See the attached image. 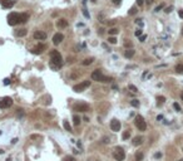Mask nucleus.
Masks as SVG:
<instances>
[{"mask_svg":"<svg viewBox=\"0 0 183 161\" xmlns=\"http://www.w3.org/2000/svg\"><path fill=\"white\" fill-rule=\"evenodd\" d=\"M4 84H10V79H8V78H6V79L4 80Z\"/></svg>","mask_w":183,"mask_h":161,"instance_id":"nucleus-41","label":"nucleus"},{"mask_svg":"<svg viewBox=\"0 0 183 161\" xmlns=\"http://www.w3.org/2000/svg\"><path fill=\"white\" fill-rule=\"evenodd\" d=\"M120 1H122V0H113V3H114V4H119Z\"/></svg>","mask_w":183,"mask_h":161,"instance_id":"nucleus-44","label":"nucleus"},{"mask_svg":"<svg viewBox=\"0 0 183 161\" xmlns=\"http://www.w3.org/2000/svg\"><path fill=\"white\" fill-rule=\"evenodd\" d=\"M163 6H164V4H160V5H158V6H157V8L154 9V11H159L160 9H162V8H163Z\"/></svg>","mask_w":183,"mask_h":161,"instance_id":"nucleus-32","label":"nucleus"},{"mask_svg":"<svg viewBox=\"0 0 183 161\" xmlns=\"http://www.w3.org/2000/svg\"><path fill=\"white\" fill-rule=\"evenodd\" d=\"M34 38L36 39V40H45L47 39V34L44 33V32H35L34 33Z\"/></svg>","mask_w":183,"mask_h":161,"instance_id":"nucleus-12","label":"nucleus"},{"mask_svg":"<svg viewBox=\"0 0 183 161\" xmlns=\"http://www.w3.org/2000/svg\"><path fill=\"white\" fill-rule=\"evenodd\" d=\"M173 107H174L175 109H177V111H181V106L177 103V102H175V103H173Z\"/></svg>","mask_w":183,"mask_h":161,"instance_id":"nucleus-31","label":"nucleus"},{"mask_svg":"<svg viewBox=\"0 0 183 161\" xmlns=\"http://www.w3.org/2000/svg\"><path fill=\"white\" fill-rule=\"evenodd\" d=\"M135 35H137V36H141V35H142V30H141V29H138V30L135 32Z\"/></svg>","mask_w":183,"mask_h":161,"instance_id":"nucleus-35","label":"nucleus"},{"mask_svg":"<svg viewBox=\"0 0 183 161\" xmlns=\"http://www.w3.org/2000/svg\"><path fill=\"white\" fill-rule=\"evenodd\" d=\"M56 27H58V28H67V27H68V20L59 19V20L56 21Z\"/></svg>","mask_w":183,"mask_h":161,"instance_id":"nucleus-14","label":"nucleus"},{"mask_svg":"<svg viewBox=\"0 0 183 161\" xmlns=\"http://www.w3.org/2000/svg\"><path fill=\"white\" fill-rule=\"evenodd\" d=\"M175 72L183 74V64H177V65H175Z\"/></svg>","mask_w":183,"mask_h":161,"instance_id":"nucleus-19","label":"nucleus"},{"mask_svg":"<svg viewBox=\"0 0 183 161\" xmlns=\"http://www.w3.org/2000/svg\"><path fill=\"white\" fill-rule=\"evenodd\" d=\"M129 89L130 91H133V92H137V87L133 86V84H129Z\"/></svg>","mask_w":183,"mask_h":161,"instance_id":"nucleus-30","label":"nucleus"},{"mask_svg":"<svg viewBox=\"0 0 183 161\" xmlns=\"http://www.w3.org/2000/svg\"><path fill=\"white\" fill-rule=\"evenodd\" d=\"M129 136H130V131H124L122 138H123V140H127V138H129Z\"/></svg>","mask_w":183,"mask_h":161,"instance_id":"nucleus-22","label":"nucleus"},{"mask_svg":"<svg viewBox=\"0 0 183 161\" xmlns=\"http://www.w3.org/2000/svg\"><path fill=\"white\" fill-rule=\"evenodd\" d=\"M103 142H104V143H108V142H109V140H108V138H107V137H105V138H104V141H103Z\"/></svg>","mask_w":183,"mask_h":161,"instance_id":"nucleus-47","label":"nucleus"},{"mask_svg":"<svg viewBox=\"0 0 183 161\" xmlns=\"http://www.w3.org/2000/svg\"><path fill=\"white\" fill-rule=\"evenodd\" d=\"M63 161H75V159L73 157V156H65Z\"/></svg>","mask_w":183,"mask_h":161,"instance_id":"nucleus-28","label":"nucleus"},{"mask_svg":"<svg viewBox=\"0 0 183 161\" xmlns=\"http://www.w3.org/2000/svg\"><path fill=\"white\" fill-rule=\"evenodd\" d=\"M153 1H154V0H145V3H147L148 5H149V4H152Z\"/></svg>","mask_w":183,"mask_h":161,"instance_id":"nucleus-43","label":"nucleus"},{"mask_svg":"<svg viewBox=\"0 0 183 161\" xmlns=\"http://www.w3.org/2000/svg\"><path fill=\"white\" fill-rule=\"evenodd\" d=\"M142 142H143V138H142V137H139V136L134 137V140H133V145H134V146H139Z\"/></svg>","mask_w":183,"mask_h":161,"instance_id":"nucleus-15","label":"nucleus"},{"mask_svg":"<svg viewBox=\"0 0 183 161\" xmlns=\"http://www.w3.org/2000/svg\"><path fill=\"white\" fill-rule=\"evenodd\" d=\"M30 138H32V140H35V138H40V136L39 135H32Z\"/></svg>","mask_w":183,"mask_h":161,"instance_id":"nucleus-34","label":"nucleus"},{"mask_svg":"<svg viewBox=\"0 0 183 161\" xmlns=\"http://www.w3.org/2000/svg\"><path fill=\"white\" fill-rule=\"evenodd\" d=\"M29 19V15L26 13H24V14H20V23L23 24V23H26V20Z\"/></svg>","mask_w":183,"mask_h":161,"instance_id":"nucleus-16","label":"nucleus"},{"mask_svg":"<svg viewBox=\"0 0 183 161\" xmlns=\"http://www.w3.org/2000/svg\"><path fill=\"white\" fill-rule=\"evenodd\" d=\"M124 45H126V47H132V43L130 42H126V43H124Z\"/></svg>","mask_w":183,"mask_h":161,"instance_id":"nucleus-39","label":"nucleus"},{"mask_svg":"<svg viewBox=\"0 0 183 161\" xmlns=\"http://www.w3.org/2000/svg\"><path fill=\"white\" fill-rule=\"evenodd\" d=\"M73 122H74V125L75 126H79V123H80V118H79V116H74V117H73Z\"/></svg>","mask_w":183,"mask_h":161,"instance_id":"nucleus-21","label":"nucleus"},{"mask_svg":"<svg viewBox=\"0 0 183 161\" xmlns=\"http://www.w3.org/2000/svg\"><path fill=\"white\" fill-rule=\"evenodd\" d=\"M130 105L133 106V107H139V101H138V99H133V101H130Z\"/></svg>","mask_w":183,"mask_h":161,"instance_id":"nucleus-25","label":"nucleus"},{"mask_svg":"<svg viewBox=\"0 0 183 161\" xmlns=\"http://www.w3.org/2000/svg\"><path fill=\"white\" fill-rule=\"evenodd\" d=\"M124 55H126V58H132V57L134 55V50L133 49H128V50H126Z\"/></svg>","mask_w":183,"mask_h":161,"instance_id":"nucleus-17","label":"nucleus"},{"mask_svg":"<svg viewBox=\"0 0 183 161\" xmlns=\"http://www.w3.org/2000/svg\"><path fill=\"white\" fill-rule=\"evenodd\" d=\"M137 4H138V5H139V6H141V5L143 4V0H137Z\"/></svg>","mask_w":183,"mask_h":161,"instance_id":"nucleus-42","label":"nucleus"},{"mask_svg":"<svg viewBox=\"0 0 183 161\" xmlns=\"http://www.w3.org/2000/svg\"><path fill=\"white\" fill-rule=\"evenodd\" d=\"M20 23V14L18 13H11L8 15V24L9 25H16Z\"/></svg>","mask_w":183,"mask_h":161,"instance_id":"nucleus-3","label":"nucleus"},{"mask_svg":"<svg viewBox=\"0 0 183 161\" xmlns=\"http://www.w3.org/2000/svg\"><path fill=\"white\" fill-rule=\"evenodd\" d=\"M137 13V9L135 8H132L130 10H129V14H130V15H132V14H135Z\"/></svg>","mask_w":183,"mask_h":161,"instance_id":"nucleus-33","label":"nucleus"},{"mask_svg":"<svg viewBox=\"0 0 183 161\" xmlns=\"http://www.w3.org/2000/svg\"><path fill=\"white\" fill-rule=\"evenodd\" d=\"M135 159H137V161H142L143 160V153L142 152H137L135 153Z\"/></svg>","mask_w":183,"mask_h":161,"instance_id":"nucleus-24","label":"nucleus"},{"mask_svg":"<svg viewBox=\"0 0 183 161\" xmlns=\"http://www.w3.org/2000/svg\"><path fill=\"white\" fill-rule=\"evenodd\" d=\"M50 58H52L53 64L58 65V67H60V65L63 64L62 55H60V53L58 52V50H52V52H50Z\"/></svg>","mask_w":183,"mask_h":161,"instance_id":"nucleus-1","label":"nucleus"},{"mask_svg":"<svg viewBox=\"0 0 183 161\" xmlns=\"http://www.w3.org/2000/svg\"><path fill=\"white\" fill-rule=\"evenodd\" d=\"M179 161H183V159H182V160H179Z\"/></svg>","mask_w":183,"mask_h":161,"instance_id":"nucleus-50","label":"nucleus"},{"mask_svg":"<svg viewBox=\"0 0 183 161\" xmlns=\"http://www.w3.org/2000/svg\"><path fill=\"white\" fill-rule=\"evenodd\" d=\"M160 156H162V153H160V152H158V153H156V157H160Z\"/></svg>","mask_w":183,"mask_h":161,"instance_id":"nucleus-45","label":"nucleus"},{"mask_svg":"<svg viewBox=\"0 0 183 161\" xmlns=\"http://www.w3.org/2000/svg\"><path fill=\"white\" fill-rule=\"evenodd\" d=\"M93 63V59L92 58H89V59H85L84 62H83V65H89V64H92Z\"/></svg>","mask_w":183,"mask_h":161,"instance_id":"nucleus-26","label":"nucleus"},{"mask_svg":"<svg viewBox=\"0 0 183 161\" xmlns=\"http://www.w3.org/2000/svg\"><path fill=\"white\" fill-rule=\"evenodd\" d=\"M172 10H173V6H169V8H167V9H166V13H171Z\"/></svg>","mask_w":183,"mask_h":161,"instance_id":"nucleus-38","label":"nucleus"},{"mask_svg":"<svg viewBox=\"0 0 183 161\" xmlns=\"http://www.w3.org/2000/svg\"><path fill=\"white\" fill-rule=\"evenodd\" d=\"M135 126L138 127V130H139V131H145V128H147V123H145L144 118L141 115H138L135 117Z\"/></svg>","mask_w":183,"mask_h":161,"instance_id":"nucleus-4","label":"nucleus"},{"mask_svg":"<svg viewBox=\"0 0 183 161\" xmlns=\"http://www.w3.org/2000/svg\"><path fill=\"white\" fill-rule=\"evenodd\" d=\"M63 39H64V35H63L62 33H56V34H54V36H53V43H54L55 45H58L59 43L63 42Z\"/></svg>","mask_w":183,"mask_h":161,"instance_id":"nucleus-10","label":"nucleus"},{"mask_svg":"<svg viewBox=\"0 0 183 161\" xmlns=\"http://www.w3.org/2000/svg\"><path fill=\"white\" fill-rule=\"evenodd\" d=\"M26 33H28V32H26V29H20V30H18V32H16V35H18V36H25V35H26Z\"/></svg>","mask_w":183,"mask_h":161,"instance_id":"nucleus-18","label":"nucleus"},{"mask_svg":"<svg viewBox=\"0 0 183 161\" xmlns=\"http://www.w3.org/2000/svg\"><path fill=\"white\" fill-rule=\"evenodd\" d=\"M13 105V99L10 97H4L0 99V108H8Z\"/></svg>","mask_w":183,"mask_h":161,"instance_id":"nucleus-7","label":"nucleus"},{"mask_svg":"<svg viewBox=\"0 0 183 161\" xmlns=\"http://www.w3.org/2000/svg\"><path fill=\"white\" fill-rule=\"evenodd\" d=\"M45 49H47V47L44 45V44H39L38 47H35V48L32 50V52H33L34 54H40V53H43Z\"/></svg>","mask_w":183,"mask_h":161,"instance_id":"nucleus-13","label":"nucleus"},{"mask_svg":"<svg viewBox=\"0 0 183 161\" xmlns=\"http://www.w3.org/2000/svg\"><path fill=\"white\" fill-rule=\"evenodd\" d=\"M182 35H183V28H182Z\"/></svg>","mask_w":183,"mask_h":161,"instance_id":"nucleus-49","label":"nucleus"},{"mask_svg":"<svg viewBox=\"0 0 183 161\" xmlns=\"http://www.w3.org/2000/svg\"><path fill=\"white\" fill-rule=\"evenodd\" d=\"M122 125H120V122L118 120H112L111 121V128L112 131H114V132H118V131L120 130Z\"/></svg>","mask_w":183,"mask_h":161,"instance_id":"nucleus-8","label":"nucleus"},{"mask_svg":"<svg viewBox=\"0 0 183 161\" xmlns=\"http://www.w3.org/2000/svg\"><path fill=\"white\" fill-rule=\"evenodd\" d=\"M63 126H64V128L67 130V131H69V132L72 131V126L69 125V122H68V121H64V122H63Z\"/></svg>","mask_w":183,"mask_h":161,"instance_id":"nucleus-20","label":"nucleus"},{"mask_svg":"<svg viewBox=\"0 0 183 161\" xmlns=\"http://www.w3.org/2000/svg\"><path fill=\"white\" fill-rule=\"evenodd\" d=\"M92 79H94V80H98V82H108V80H111L108 77H105L103 73H102L99 69H97V71H94L93 73H92Z\"/></svg>","mask_w":183,"mask_h":161,"instance_id":"nucleus-2","label":"nucleus"},{"mask_svg":"<svg viewBox=\"0 0 183 161\" xmlns=\"http://www.w3.org/2000/svg\"><path fill=\"white\" fill-rule=\"evenodd\" d=\"M178 15L181 19H183V10H178Z\"/></svg>","mask_w":183,"mask_h":161,"instance_id":"nucleus-36","label":"nucleus"},{"mask_svg":"<svg viewBox=\"0 0 183 161\" xmlns=\"http://www.w3.org/2000/svg\"><path fill=\"white\" fill-rule=\"evenodd\" d=\"M74 109L75 111H79V112H87V111H89V106L87 103H79V105L74 106Z\"/></svg>","mask_w":183,"mask_h":161,"instance_id":"nucleus-9","label":"nucleus"},{"mask_svg":"<svg viewBox=\"0 0 183 161\" xmlns=\"http://www.w3.org/2000/svg\"><path fill=\"white\" fill-rule=\"evenodd\" d=\"M145 38H147V35H141L139 40H141V42H144V40H145Z\"/></svg>","mask_w":183,"mask_h":161,"instance_id":"nucleus-37","label":"nucleus"},{"mask_svg":"<svg viewBox=\"0 0 183 161\" xmlns=\"http://www.w3.org/2000/svg\"><path fill=\"white\" fill-rule=\"evenodd\" d=\"M162 118H163V116H160V115L157 117V120H158V121H159V120H162Z\"/></svg>","mask_w":183,"mask_h":161,"instance_id":"nucleus-46","label":"nucleus"},{"mask_svg":"<svg viewBox=\"0 0 183 161\" xmlns=\"http://www.w3.org/2000/svg\"><path fill=\"white\" fill-rule=\"evenodd\" d=\"M83 14H84V15H85L87 18H88V17H89V14H88V11H87L85 9H83Z\"/></svg>","mask_w":183,"mask_h":161,"instance_id":"nucleus-40","label":"nucleus"},{"mask_svg":"<svg viewBox=\"0 0 183 161\" xmlns=\"http://www.w3.org/2000/svg\"><path fill=\"white\" fill-rule=\"evenodd\" d=\"M113 156L117 161H123L124 159H126V152H124V150L122 147H117L114 150V153H113Z\"/></svg>","mask_w":183,"mask_h":161,"instance_id":"nucleus-5","label":"nucleus"},{"mask_svg":"<svg viewBox=\"0 0 183 161\" xmlns=\"http://www.w3.org/2000/svg\"><path fill=\"white\" fill-rule=\"evenodd\" d=\"M89 86H90V80H84V82L79 83V84H75L74 87H73V89H74V92H83Z\"/></svg>","mask_w":183,"mask_h":161,"instance_id":"nucleus-6","label":"nucleus"},{"mask_svg":"<svg viewBox=\"0 0 183 161\" xmlns=\"http://www.w3.org/2000/svg\"><path fill=\"white\" fill-rule=\"evenodd\" d=\"M109 43H111V44H115V43H117V39L114 38V36H111V38H109Z\"/></svg>","mask_w":183,"mask_h":161,"instance_id":"nucleus-29","label":"nucleus"},{"mask_svg":"<svg viewBox=\"0 0 183 161\" xmlns=\"http://www.w3.org/2000/svg\"><path fill=\"white\" fill-rule=\"evenodd\" d=\"M0 4H1L3 8L5 9H10L14 6V1L13 0H0Z\"/></svg>","mask_w":183,"mask_h":161,"instance_id":"nucleus-11","label":"nucleus"},{"mask_svg":"<svg viewBox=\"0 0 183 161\" xmlns=\"http://www.w3.org/2000/svg\"><path fill=\"white\" fill-rule=\"evenodd\" d=\"M157 101H158V106H160V105H162L163 102L166 101V98H164L163 96H158V97H157Z\"/></svg>","mask_w":183,"mask_h":161,"instance_id":"nucleus-23","label":"nucleus"},{"mask_svg":"<svg viewBox=\"0 0 183 161\" xmlns=\"http://www.w3.org/2000/svg\"><path fill=\"white\" fill-rule=\"evenodd\" d=\"M118 33V29H115V28H112V29H109V34L111 35H114Z\"/></svg>","mask_w":183,"mask_h":161,"instance_id":"nucleus-27","label":"nucleus"},{"mask_svg":"<svg viewBox=\"0 0 183 161\" xmlns=\"http://www.w3.org/2000/svg\"><path fill=\"white\" fill-rule=\"evenodd\" d=\"M181 98H182V101H183V93L181 94Z\"/></svg>","mask_w":183,"mask_h":161,"instance_id":"nucleus-48","label":"nucleus"}]
</instances>
